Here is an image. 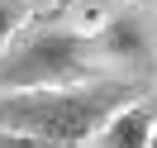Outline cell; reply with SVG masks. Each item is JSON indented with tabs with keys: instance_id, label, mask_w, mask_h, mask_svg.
Wrapping results in <instances>:
<instances>
[{
	"instance_id": "obj_1",
	"label": "cell",
	"mask_w": 157,
	"mask_h": 148,
	"mask_svg": "<svg viewBox=\"0 0 157 148\" xmlns=\"http://www.w3.org/2000/svg\"><path fill=\"white\" fill-rule=\"evenodd\" d=\"M138 96H143V86L124 77H100L86 86H52V91H5L0 96V129L86 148L90 134L114 110L133 105Z\"/></svg>"
},
{
	"instance_id": "obj_2",
	"label": "cell",
	"mask_w": 157,
	"mask_h": 148,
	"mask_svg": "<svg viewBox=\"0 0 157 148\" xmlns=\"http://www.w3.org/2000/svg\"><path fill=\"white\" fill-rule=\"evenodd\" d=\"M100 81V53L90 29L29 24L0 53V96L5 91H52Z\"/></svg>"
},
{
	"instance_id": "obj_3",
	"label": "cell",
	"mask_w": 157,
	"mask_h": 148,
	"mask_svg": "<svg viewBox=\"0 0 157 148\" xmlns=\"http://www.w3.org/2000/svg\"><path fill=\"white\" fill-rule=\"evenodd\" d=\"M90 38H95L100 62H119V67H138V62H147V53H152L147 29H143L138 14H109L100 29H90Z\"/></svg>"
},
{
	"instance_id": "obj_4",
	"label": "cell",
	"mask_w": 157,
	"mask_h": 148,
	"mask_svg": "<svg viewBox=\"0 0 157 148\" xmlns=\"http://www.w3.org/2000/svg\"><path fill=\"white\" fill-rule=\"evenodd\" d=\"M152 129H157V105H152L147 96H138L133 105L114 110V115L90 134L86 148H147Z\"/></svg>"
},
{
	"instance_id": "obj_5",
	"label": "cell",
	"mask_w": 157,
	"mask_h": 148,
	"mask_svg": "<svg viewBox=\"0 0 157 148\" xmlns=\"http://www.w3.org/2000/svg\"><path fill=\"white\" fill-rule=\"evenodd\" d=\"M33 19V0H0V53L10 48V38Z\"/></svg>"
},
{
	"instance_id": "obj_6",
	"label": "cell",
	"mask_w": 157,
	"mask_h": 148,
	"mask_svg": "<svg viewBox=\"0 0 157 148\" xmlns=\"http://www.w3.org/2000/svg\"><path fill=\"white\" fill-rule=\"evenodd\" d=\"M0 148H67V143H48V138H33V134H14V129H0Z\"/></svg>"
},
{
	"instance_id": "obj_7",
	"label": "cell",
	"mask_w": 157,
	"mask_h": 148,
	"mask_svg": "<svg viewBox=\"0 0 157 148\" xmlns=\"http://www.w3.org/2000/svg\"><path fill=\"white\" fill-rule=\"evenodd\" d=\"M52 5H62V10H71V5H81V0H52Z\"/></svg>"
},
{
	"instance_id": "obj_8",
	"label": "cell",
	"mask_w": 157,
	"mask_h": 148,
	"mask_svg": "<svg viewBox=\"0 0 157 148\" xmlns=\"http://www.w3.org/2000/svg\"><path fill=\"white\" fill-rule=\"evenodd\" d=\"M147 148H157V129H152V138H147Z\"/></svg>"
}]
</instances>
